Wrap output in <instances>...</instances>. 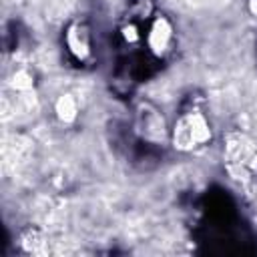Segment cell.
<instances>
[{
  "label": "cell",
  "mask_w": 257,
  "mask_h": 257,
  "mask_svg": "<svg viewBox=\"0 0 257 257\" xmlns=\"http://www.w3.org/2000/svg\"><path fill=\"white\" fill-rule=\"evenodd\" d=\"M209 141L211 126L201 112H187L173 126V147L179 151H193Z\"/></svg>",
  "instance_id": "1"
},
{
  "label": "cell",
  "mask_w": 257,
  "mask_h": 257,
  "mask_svg": "<svg viewBox=\"0 0 257 257\" xmlns=\"http://www.w3.org/2000/svg\"><path fill=\"white\" fill-rule=\"evenodd\" d=\"M225 155H227V161L231 165H237V167L249 165L253 161V157H255L249 139H245L241 135H231L229 137V141L225 145Z\"/></svg>",
  "instance_id": "2"
},
{
  "label": "cell",
  "mask_w": 257,
  "mask_h": 257,
  "mask_svg": "<svg viewBox=\"0 0 257 257\" xmlns=\"http://www.w3.org/2000/svg\"><path fill=\"white\" fill-rule=\"evenodd\" d=\"M171 38H173V26H171V22L165 16H157L153 20L151 32H149V48L153 50V54L161 56L167 50Z\"/></svg>",
  "instance_id": "3"
},
{
  "label": "cell",
  "mask_w": 257,
  "mask_h": 257,
  "mask_svg": "<svg viewBox=\"0 0 257 257\" xmlns=\"http://www.w3.org/2000/svg\"><path fill=\"white\" fill-rule=\"evenodd\" d=\"M66 46H68V50L78 60L88 58V54H90V42H88V32L84 30V26L72 24L66 30Z\"/></svg>",
  "instance_id": "4"
},
{
  "label": "cell",
  "mask_w": 257,
  "mask_h": 257,
  "mask_svg": "<svg viewBox=\"0 0 257 257\" xmlns=\"http://www.w3.org/2000/svg\"><path fill=\"white\" fill-rule=\"evenodd\" d=\"M54 112H56V118L64 124L68 122H74L76 116H78V102L72 94H60L54 102Z\"/></svg>",
  "instance_id": "5"
},
{
  "label": "cell",
  "mask_w": 257,
  "mask_h": 257,
  "mask_svg": "<svg viewBox=\"0 0 257 257\" xmlns=\"http://www.w3.org/2000/svg\"><path fill=\"white\" fill-rule=\"evenodd\" d=\"M10 84H12V88H16V90H30L32 84H34V80H32V76H30L26 70H16V72L12 74Z\"/></svg>",
  "instance_id": "6"
},
{
  "label": "cell",
  "mask_w": 257,
  "mask_h": 257,
  "mask_svg": "<svg viewBox=\"0 0 257 257\" xmlns=\"http://www.w3.org/2000/svg\"><path fill=\"white\" fill-rule=\"evenodd\" d=\"M122 36H124V40H128V42H137V40H139L137 26H133V24L124 26V28H122Z\"/></svg>",
  "instance_id": "7"
},
{
  "label": "cell",
  "mask_w": 257,
  "mask_h": 257,
  "mask_svg": "<svg viewBox=\"0 0 257 257\" xmlns=\"http://www.w3.org/2000/svg\"><path fill=\"white\" fill-rule=\"evenodd\" d=\"M249 12L253 16H257V0H249Z\"/></svg>",
  "instance_id": "8"
}]
</instances>
